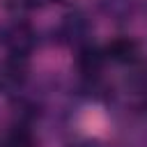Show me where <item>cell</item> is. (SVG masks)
I'll return each instance as SVG.
<instances>
[{
  "label": "cell",
  "instance_id": "cell-4",
  "mask_svg": "<svg viewBox=\"0 0 147 147\" xmlns=\"http://www.w3.org/2000/svg\"><path fill=\"white\" fill-rule=\"evenodd\" d=\"M78 67L83 74H96L103 67V53L99 48H83L78 55Z\"/></svg>",
  "mask_w": 147,
  "mask_h": 147
},
{
  "label": "cell",
  "instance_id": "cell-1",
  "mask_svg": "<svg viewBox=\"0 0 147 147\" xmlns=\"http://www.w3.org/2000/svg\"><path fill=\"white\" fill-rule=\"evenodd\" d=\"M5 44L9 46L11 55H25L32 46V30L23 23L14 25L7 34H5Z\"/></svg>",
  "mask_w": 147,
  "mask_h": 147
},
{
  "label": "cell",
  "instance_id": "cell-2",
  "mask_svg": "<svg viewBox=\"0 0 147 147\" xmlns=\"http://www.w3.org/2000/svg\"><path fill=\"white\" fill-rule=\"evenodd\" d=\"M25 71H28L25 55H11L9 60H5V64H2V69H0V80H2V85L14 87V85L23 83Z\"/></svg>",
  "mask_w": 147,
  "mask_h": 147
},
{
  "label": "cell",
  "instance_id": "cell-6",
  "mask_svg": "<svg viewBox=\"0 0 147 147\" xmlns=\"http://www.w3.org/2000/svg\"><path fill=\"white\" fill-rule=\"evenodd\" d=\"M76 147H90V145H76Z\"/></svg>",
  "mask_w": 147,
  "mask_h": 147
},
{
  "label": "cell",
  "instance_id": "cell-5",
  "mask_svg": "<svg viewBox=\"0 0 147 147\" xmlns=\"http://www.w3.org/2000/svg\"><path fill=\"white\" fill-rule=\"evenodd\" d=\"M5 147H32V136H30V131H25V129H14V131L7 136Z\"/></svg>",
  "mask_w": 147,
  "mask_h": 147
},
{
  "label": "cell",
  "instance_id": "cell-3",
  "mask_svg": "<svg viewBox=\"0 0 147 147\" xmlns=\"http://www.w3.org/2000/svg\"><path fill=\"white\" fill-rule=\"evenodd\" d=\"M106 53L117 62H133L138 57V44L131 41V39H115L106 48Z\"/></svg>",
  "mask_w": 147,
  "mask_h": 147
}]
</instances>
